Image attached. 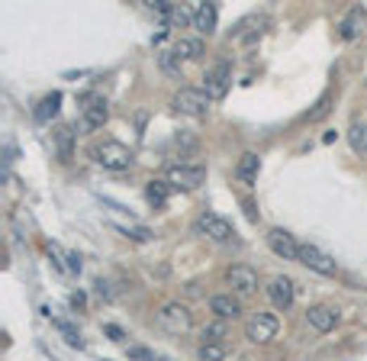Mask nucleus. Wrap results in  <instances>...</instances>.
Wrapping results in <instances>:
<instances>
[{"mask_svg": "<svg viewBox=\"0 0 367 361\" xmlns=\"http://www.w3.org/2000/svg\"><path fill=\"white\" fill-rule=\"evenodd\" d=\"M91 158L100 165V168L107 171H126L132 162H136V155H132L129 146H122V142H116V139H103V142H94L91 148Z\"/></svg>", "mask_w": 367, "mask_h": 361, "instance_id": "nucleus-1", "label": "nucleus"}, {"mask_svg": "<svg viewBox=\"0 0 367 361\" xmlns=\"http://www.w3.org/2000/svg\"><path fill=\"white\" fill-rule=\"evenodd\" d=\"M277 332H281V319L277 313H268V310H258L245 319V338L252 342V346H268L274 342Z\"/></svg>", "mask_w": 367, "mask_h": 361, "instance_id": "nucleus-2", "label": "nucleus"}, {"mask_svg": "<svg viewBox=\"0 0 367 361\" xmlns=\"http://www.w3.org/2000/svg\"><path fill=\"white\" fill-rule=\"evenodd\" d=\"M210 103H213V100L207 97L203 87H181V91L171 97V110H177V113H184V116H193V120L210 116Z\"/></svg>", "mask_w": 367, "mask_h": 361, "instance_id": "nucleus-3", "label": "nucleus"}, {"mask_svg": "<svg viewBox=\"0 0 367 361\" xmlns=\"http://www.w3.org/2000/svg\"><path fill=\"white\" fill-rule=\"evenodd\" d=\"M232 87V62L229 58H219L216 65H210L207 75H203V91L210 100H222Z\"/></svg>", "mask_w": 367, "mask_h": 361, "instance_id": "nucleus-4", "label": "nucleus"}, {"mask_svg": "<svg viewBox=\"0 0 367 361\" xmlns=\"http://www.w3.org/2000/svg\"><path fill=\"white\" fill-rule=\"evenodd\" d=\"M155 319H158V326H161L165 332H171V336H181V332H187V329L193 326L191 310L184 307V303H177V300L165 303V307L155 313Z\"/></svg>", "mask_w": 367, "mask_h": 361, "instance_id": "nucleus-5", "label": "nucleus"}, {"mask_svg": "<svg viewBox=\"0 0 367 361\" xmlns=\"http://www.w3.org/2000/svg\"><path fill=\"white\" fill-rule=\"evenodd\" d=\"M165 181H168L174 191H197L203 181H207V168L203 165H171L165 171Z\"/></svg>", "mask_w": 367, "mask_h": 361, "instance_id": "nucleus-6", "label": "nucleus"}, {"mask_svg": "<svg viewBox=\"0 0 367 361\" xmlns=\"http://www.w3.org/2000/svg\"><path fill=\"white\" fill-rule=\"evenodd\" d=\"M110 120V107L103 97H84V110L77 116V132H97Z\"/></svg>", "mask_w": 367, "mask_h": 361, "instance_id": "nucleus-7", "label": "nucleus"}, {"mask_svg": "<svg viewBox=\"0 0 367 361\" xmlns=\"http://www.w3.org/2000/svg\"><path fill=\"white\" fill-rule=\"evenodd\" d=\"M193 232L213 239V242H232V236H236L232 223L229 220H222L219 213H200L197 223H193Z\"/></svg>", "mask_w": 367, "mask_h": 361, "instance_id": "nucleus-8", "label": "nucleus"}, {"mask_svg": "<svg viewBox=\"0 0 367 361\" xmlns=\"http://www.w3.org/2000/svg\"><path fill=\"white\" fill-rule=\"evenodd\" d=\"M300 265H306L309 271H316V274H322V277H335L338 274V265H335V258L332 255H326L319 246H300Z\"/></svg>", "mask_w": 367, "mask_h": 361, "instance_id": "nucleus-9", "label": "nucleus"}, {"mask_svg": "<svg viewBox=\"0 0 367 361\" xmlns=\"http://www.w3.org/2000/svg\"><path fill=\"white\" fill-rule=\"evenodd\" d=\"M226 284L232 287V293L248 297V293L258 291V271H255L252 265H232V268L226 271Z\"/></svg>", "mask_w": 367, "mask_h": 361, "instance_id": "nucleus-10", "label": "nucleus"}, {"mask_svg": "<svg viewBox=\"0 0 367 361\" xmlns=\"http://www.w3.org/2000/svg\"><path fill=\"white\" fill-rule=\"evenodd\" d=\"M306 323L313 326L316 332H332L342 323V313L332 303H313V307H306Z\"/></svg>", "mask_w": 367, "mask_h": 361, "instance_id": "nucleus-11", "label": "nucleus"}, {"mask_svg": "<svg viewBox=\"0 0 367 361\" xmlns=\"http://www.w3.org/2000/svg\"><path fill=\"white\" fill-rule=\"evenodd\" d=\"M268 246L277 258H283V262H300V242L287 229H281V226L268 229Z\"/></svg>", "mask_w": 367, "mask_h": 361, "instance_id": "nucleus-12", "label": "nucleus"}, {"mask_svg": "<svg viewBox=\"0 0 367 361\" xmlns=\"http://www.w3.org/2000/svg\"><path fill=\"white\" fill-rule=\"evenodd\" d=\"M268 297L271 303H274V310H281V313H287V310L293 307V297H297V287H293V281L287 274H277L271 277L268 284Z\"/></svg>", "mask_w": 367, "mask_h": 361, "instance_id": "nucleus-13", "label": "nucleus"}, {"mask_svg": "<svg viewBox=\"0 0 367 361\" xmlns=\"http://www.w3.org/2000/svg\"><path fill=\"white\" fill-rule=\"evenodd\" d=\"M210 313H216V319H222V323L238 319L242 316V300L232 297V293H216V297H210Z\"/></svg>", "mask_w": 367, "mask_h": 361, "instance_id": "nucleus-14", "label": "nucleus"}, {"mask_svg": "<svg viewBox=\"0 0 367 361\" xmlns=\"http://www.w3.org/2000/svg\"><path fill=\"white\" fill-rule=\"evenodd\" d=\"M216 16H219L216 4H197V7H193V30H197L200 36H213L216 32Z\"/></svg>", "mask_w": 367, "mask_h": 361, "instance_id": "nucleus-15", "label": "nucleus"}, {"mask_svg": "<svg viewBox=\"0 0 367 361\" xmlns=\"http://www.w3.org/2000/svg\"><path fill=\"white\" fill-rule=\"evenodd\" d=\"M203 52H207V46L200 36H181L174 42V55L181 62H197V58H203Z\"/></svg>", "mask_w": 367, "mask_h": 361, "instance_id": "nucleus-16", "label": "nucleus"}, {"mask_svg": "<svg viewBox=\"0 0 367 361\" xmlns=\"http://www.w3.org/2000/svg\"><path fill=\"white\" fill-rule=\"evenodd\" d=\"M258 171H261V158L255 152H245L242 158H238V165H236V177L242 181L245 187H252L255 181H258Z\"/></svg>", "mask_w": 367, "mask_h": 361, "instance_id": "nucleus-17", "label": "nucleus"}, {"mask_svg": "<svg viewBox=\"0 0 367 361\" xmlns=\"http://www.w3.org/2000/svg\"><path fill=\"white\" fill-rule=\"evenodd\" d=\"M171 191H174V187H171L168 181H165V177H152V181H148V184H146V200H148V203H152L155 210H161V207H165V203H168Z\"/></svg>", "mask_w": 367, "mask_h": 361, "instance_id": "nucleus-18", "label": "nucleus"}, {"mask_svg": "<svg viewBox=\"0 0 367 361\" xmlns=\"http://www.w3.org/2000/svg\"><path fill=\"white\" fill-rule=\"evenodd\" d=\"M58 110H61V94L58 91H52V94H46V97L39 100V107H36V120L39 123H49V120H55L58 116Z\"/></svg>", "mask_w": 367, "mask_h": 361, "instance_id": "nucleus-19", "label": "nucleus"}, {"mask_svg": "<svg viewBox=\"0 0 367 361\" xmlns=\"http://www.w3.org/2000/svg\"><path fill=\"white\" fill-rule=\"evenodd\" d=\"M348 146H352V152L367 155V120H354L348 126Z\"/></svg>", "mask_w": 367, "mask_h": 361, "instance_id": "nucleus-20", "label": "nucleus"}, {"mask_svg": "<svg viewBox=\"0 0 367 361\" xmlns=\"http://www.w3.org/2000/svg\"><path fill=\"white\" fill-rule=\"evenodd\" d=\"M361 20H364V16H361V7H352V10H348V16H345L342 26H338V30H342V39H345V42L358 39V32H361Z\"/></svg>", "mask_w": 367, "mask_h": 361, "instance_id": "nucleus-21", "label": "nucleus"}, {"mask_svg": "<svg viewBox=\"0 0 367 361\" xmlns=\"http://www.w3.org/2000/svg\"><path fill=\"white\" fill-rule=\"evenodd\" d=\"M226 355H229V346H226V342H203V346L197 348L200 361H226Z\"/></svg>", "mask_w": 367, "mask_h": 361, "instance_id": "nucleus-22", "label": "nucleus"}, {"mask_svg": "<svg viewBox=\"0 0 367 361\" xmlns=\"http://www.w3.org/2000/svg\"><path fill=\"white\" fill-rule=\"evenodd\" d=\"M332 103H335V97H332V91H326L319 100H316V107L306 113V120H309V123H319V120H326V116H329V110H332Z\"/></svg>", "mask_w": 367, "mask_h": 361, "instance_id": "nucleus-23", "label": "nucleus"}, {"mask_svg": "<svg viewBox=\"0 0 367 361\" xmlns=\"http://www.w3.org/2000/svg\"><path fill=\"white\" fill-rule=\"evenodd\" d=\"M158 62H161V71H165V75H171V77H181V75H184V62L174 55V49L161 52V55H158Z\"/></svg>", "mask_w": 367, "mask_h": 361, "instance_id": "nucleus-24", "label": "nucleus"}, {"mask_svg": "<svg viewBox=\"0 0 367 361\" xmlns=\"http://www.w3.org/2000/svg\"><path fill=\"white\" fill-rule=\"evenodd\" d=\"M191 23H193V10L174 4V10H171V16H168V26H174V30H187Z\"/></svg>", "mask_w": 367, "mask_h": 361, "instance_id": "nucleus-25", "label": "nucleus"}, {"mask_svg": "<svg viewBox=\"0 0 367 361\" xmlns=\"http://www.w3.org/2000/svg\"><path fill=\"white\" fill-rule=\"evenodd\" d=\"M226 323H222V319H216V323H207L203 326V332H200V336H203V342H226Z\"/></svg>", "mask_w": 367, "mask_h": 361, "instance_id": "nucleus-26", "label": "nucleus"}, {"mask_svg": "<svg viewBox=\"0 0 367 361\" xmlns=\"http://www.w3.org/2000/svg\"><path fill=\"white\" fill-rule=\"evenodd\" d=\"M55 329L65 336V342H68L71 348H84V342H81V336H77V329L75 326H68V323H61V319H55Z\"/></svg>", "mask_w": 367, "mask_h": 361, "instance_id": "nucleus-27", "label": "nucleus"}, {"mask_svg": "<svg viewBox=\"0 0 367 361\" xmlns=\"http://www.w3.org/2000/svg\"><path fill=\"white\" fill-rule=\"evenodd\" d=\"M116 229L122 232V236H129V239H136V242H148V239H152V232L146 229V226H116Z\"/></svg>", "mask_w": 367, "mask_h": 361, "instance_id": "nucleus-28", "label": "nucleus"}, {"mask_svg": "<svg viewBox=\"0 0 367 361\" xmlns=\"http://www.w3.org/2000/svg\"><path fill=\"white\" fill-rule=\"evenodd\" d=\"M71 136H75L71 129H61L58 132V152H61V158H65V162L71 158Z\"/></svg>", "mask_w": 367, "mask_h": 361, "instance_id": "nucleus-29", "label": "nucleus"}, {"mask_svg": "<svg viewBox=\"0 0 367 361\" xmlns=\"http://www.w3.org/2000/svg\"><path fill=\"white\" fill-rule=\"evenodd\" d=\"M129 358L132 361H155V355L148 352V348H142V346H129Z\"/></svg>", "mask_w": 367, "mask_h": 361, "instance_id": "nucleus-30", "label": "nucleus"}, {"mask_svg": "<svg viewBox=\"0 0 367 361\" xmlns=\"http://www.w3.org/2000/svg\"><path fill=\"white\" fill-rule=\"evenodd\" d=\"M65 262H68V271H71V274H81V255H77V252H71Z\"/></svg>", "mask_w": 367, "mask_h": 361, "instance_id": "nucleus-31", "label": "nucleus"}, {"mask_svg": "<svg viewBox=\"0 0 367 361\" xmlns=\"http://www.w3.org/2000/svg\"><path fill=\"white\" fill-rule=\"evenodd\" d=\"M103 332H107L113 342H122V329H120V326H103Z\"/></svg>", "mask_w": 367, "mask_h": 361, "instance_id": "nucleus-32", "label": "nucleus"}, {"mask_svg": "<svg viewBox=\"0 0 367 361\" xmlns=\"http://www.w3.org/2000/svg\"><path fill=\"white\" fill-rule=\"evenodd\" d=\"M84 303H87V297H84V293H71V307H77V310H81V307H84Z\"/></svg>", "mask_w": 367, "mask_h": 361, "instance_id": "nucleus-33", "label": "nucleus"}, {"mask_svg": "<svg viewBox=\"0 0 367 361\" xmlns=\"http://www.w3.org/2000/svg\"><path fill=\"white\" fill-rule=\"evenodd\" d=\"M335 139H338V132L332 129V132H326V136H322V142H326V146H332V142H335Z\"/></svg>", "mask_w": 367, "mask_h": 361, "instance_id": "nucleus-34", "label": "nucleus"}, {"mask_svg": "<svg viewBox=\"0 0 367 361\" xmlns=\"http://www.w3.org/2000/svg\"><path fill=\"white\" fill-rule=\"evenodd\" d=\"M161 361H165V358H161Z\"/></svg>", "mask_w": 367, "mask_h": 361, "instance_id": "nucleus-35", "label": "nucleus"}]
</instances>
